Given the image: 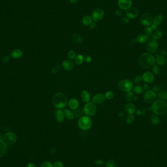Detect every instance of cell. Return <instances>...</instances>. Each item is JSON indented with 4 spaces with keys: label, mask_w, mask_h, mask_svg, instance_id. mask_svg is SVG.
Here are the masks:
<instances>
[{
    "label": "cell",
    "mask_w": 167,
    "mask_h": 167,
    "mask_svg": "<svg viewBox=\"0 0 167 167\" xmlns=\"http://www.w3.org/2000/svg\"><path fill=\"white\" fill-rule=\"evenodd\" d=\"M139 63L143 68L148 69L154 64L155 58L152 54L145 53L139 57Z\"/></svg>",
    "instance_id": "cell-1"
},
{
    "label": "cell",
    "mask_w": 167,
    "mask_h": 167,
    "mask_svg": "<svg viewBox=\"0 0 167 167\" xmlns=\"http://www.w3.org/2000/svg\"><path fill=\"white\" fill-rule=\"evenodd\" d=\"M68 103V98L65 94L59 92L55 94L52 98V104L58 109L64 108Z\"/></svg>",
    "instance_id": "cell-2"
},
{
    "label": "cell",
    "mask_w": 167,
    "mask_h": 167,
    "mask_svg": "<svg viewBox=\"0 0 167 167\" xmlns=\"http://www.w3.org/2000/svg\"><path fill=\"white\" fill-rule=\"evenodd\" d=\"M151 108L155 114L163 115L167 112V104L164 100H157L153 103Z\"/></svg>",
    "instance_id": "cell-3"
},
{
    "label": "cell",
    "mask_w": 167,
    "mask_h": 167,
    "mask_svg": "<svg viewBox=\"0 0 167 167\" xmlns=\"http://www.w3.org/2000/svg\"><path fill=\"white\" fill-rule=\"evenodd\" d=\"M92 124V121L90 116L87 115L82 116L78 121V125L80 129L82 130L86 131L90 129Z\"/></svg>",
    "instance_id": "cell-4"
},
{
    "label": "cell",
    "mask_w": 167,
    "mask_h": 167,
    "mask_svg": "<svg viewBox=\"0 0 167 167\" xmlns=\"http://www.w3.org/2000/svg\"><path fill=\"white\" fill-rule=\"evenodd\" d=\"M133 87L132 81L125 79L121 80L118 84V88L122 91L128 92L131 91Z\"/></svg>",
    "instance_id": "cell-5"
},
{
    "label": "cell",
    "mask_w": 167,
    "mask_h": 167,
    "mask_svg": "<svg viewBox=\"0 0 167 167\" xmlns=\"http://www.w3.org/2000/svg\"><path fill=\"white\" fill-rule=\"evenodd\" d=\"M96 111V107L92 102H88L86 104L84 107L83 112L86 115L88 116H92Z\"/></svg>",
    "instance_id": "cell-6"
},
{
    "label": "cell",
    "mask_w": 167,
    "mask_h": 167,
    "mask_svg": "<svg viewBox=\"0 0 167 167\" xmlns=\"http://www.w3.org/2000/svg\"><path fill=\"white\" fill-rule=\"evenodd\" d=\"M146 49L151 53H154L158 49V44L156 40L150 39L147 41L146 44Z\"/></svg>",
    "instance_id": "cell-7"
},
{
    "label": "cell",
    "mask_w": 167,
    "mask_h": 167,
    "mask_svg": "<svg viewBox=\"0 0 167 167\" xmlns=\"http://www.w3.org/2000/svg\"><path fill=\"white\" fill-rule=\"evenodd\" d=\"M144 99L146 103L149 104L153 103L157 99V95L155 92L152 90H149L145 93Z\"/></svg>",
    "instance_id": "cell-8"
},
{
    "label": "cell",
    "mask_w": 167,
    "mask_h": 167,
    "mask_svg": "<svg viewBox=\"0 0 167 167\" xmlns=\"http://www.w3.org/2000/svg\"><path fill=\"white\" fill-rule=\"evenodd\" d=\"M140 21L143 25L147 27L152 24L153 22V18L151 14L145 13L141 16Z\"/></svg>",
    "instance_id": "cell-9"
},
{
    "label": "cell",
    "mask_w": 167,
    "mask_h": 167,
    "mask_svg": "<svg viewBox=\"0 0 167 167\" xmlns=\"http://www.w3.org/2000/svg\"><path fill=\"white\" fill-rule=\"evenodd\" d=\"M104 16V11L101 8L94 9L91 13V18L95 22H99Z\"/></svg>",
    "instance_id": "cell-10"
},
{
    "label": "cell",
    "mask_w": 167,
    "mask_h": 167,
    "mask_svg": "<svg viewBox=\"0 0 167 167\" xmlns=\"http://www.w3.org/2000/svg\"><path fill=\"white\" fill-rule=\"evenodd\" d=\"M17 139V136L16 134L13 132H9L6 134L4 137V140L5 142L8 145H13L14 144Z\"/></svg>",
    "instance_id": "cell-11"
},
{
    "label": "cell",
    "mask_w": 167,
    "mask_h": 167,
    "mask_svg": "<svg viewBox=\"0 0 167 167\" xmlns=\"http://www.w3.org/2000/svg\"><path fill=\"white\" fill-rule=\"evenodd\" d=\"M118 5L121 9L127 10L132 6V0H118Z\"/></svg>",
    "instance_id": "cell-12"
},
{
    "label": "cell",
    "mask_w": 167,
    "mask_h": 167,
    "mask_svg": "<svg viewBox=\"0 0 167 167\" xmlns=\"http://www.w3.org/2000/svg\"><path fill=\"white\" fill-rule=\"evenodd\" d=\"M74 62L71 60H67L63 62L62 68L64 70L67 71H70L74 68Z\"/></svg>",
    "instance_id": "cell-13"
},
{
    "label": "cell",
    "mask_w": 167,
    "mask_h": 167,
    "mask_svg": "<svg viewBox=\"0 0 167 167\" xmlns=\"http://www.w3.org/2000/svg\"><path fill=\"white\" fill-rule=\"evenodd\" d=\"M143 80L147 83H152L154 81L153 74L150 71H146L143 74Z\"/></svg>",
    "instance_id": "cell-14"
},
{
    "label": "cell",
    "mask_w": 167,
    "mask_h": 167,
    "mask_svg": "<svg viewBox=\"0 0 167 167\" xmlns=\"http://www.w3.org/2000/svg\"><path fill=\"white\" fill-rule=\"evenodd\" d=\"M105 100V96L101 93L97 94L92 98V102L95 104H101L104 102Z\"/></svg>",
    "instance_id": "cell-15"
},
{
    "label": "cell",
    "mask_w": 167,
    "mask_h": 167,
    "mask_svg": "<svg viewBox=\"0 0 167 167\" xmlns=\"http://www.w3.org/2000/svg\"><path fill=\"white\" fill-rule=\"evenodd\" d=\"M126 14L128 18L133 19L136 18L138 15L139 11L136 8L131 7L127 10Z\"/></svg>",
    "instance_id": "cell-16"
},
{
    "label": "cell",
    "mask_w": 167,
    "mask_h": 167,
    "mask_svg": "<svg viewBox=\"0 0 167 167\" xmlns=\"http://www.w3.org/2000/svg\"><path fill=\"white\" fill-rule=\"evenodd\" d=\"M124 109L125 111L127 112L129 115L133 114L136 111V107L135 105L131 103L126 104L125 106Z\"/></svg>",
    "instance_id": "cell-17"
},
{
    "label": "cell",
    "mask_w": 167,
    "mask_h": 167,
    "mask_svg": "<svg viewBox=\"0 0 167 167\" xmlns=\"http://www.w3.org/2000/svg\"><path fill=\"white\" fill-rule=\"evenodd\" d=\"M68 106L72 110H75L78 109L79 106V101L76 98L70 99L68 102Z\"/></svg>",
    "instance_id": "cell-18"
},
{
    "label": "cell",
    "mask_w": 167,
    "mask_h": 167,
    "mask_svg": "<svg viewBox=\"0 0 167 167\" xmlns=\"http://www.w3.org/2000/svg\"><path fill=\"white\" fill-rule=\"evenodd\" d=\"M65 115L64 112L61 109H58L56 112V119L59 123L63 122L65 119Z\"/></svg>",
    "instance_id": "cell-19"
},
{
    "label": "cell",
    "mask_w": 167,
    "mask_h": 167,
    "mask_svg": "<svg viewBox=\"0 0 167 167\" xmlns=\"http://www.w3.org/2000/svg\"><path fill=\"white\" fill-rule=\"evenodd\" d=\"M81 97L82 101L86 103L89 102L90 100V94L89 92L86 90H84L81 92Z\"/></svg>",
    "instance_id": "cell-20"
},
{
    "label": "cell",
    "mask_w": 167,
    "mask_h": 167,
    "mask_svg": "<svg viewBox=\"0 0 167 167\" xmlns=\"http://www.w3.org/2000/svg\"><path fill=\"white\" fill-rule=\"evenodd\" d=\"M7 147L6 143L0 139V157H3L6 153Z\"/></svg>",
    "instance_id": "cell-21"
},
{
    "label": "cell",
    "mask_w": 167,
    "mask_h": 167,
    "mask_svg": "<svg viewBox=\"0 0 167 167\" xmlns=\"http://www.w3.org/2000/svg\"><path fill=\"white\" fill-rule=\"evenodd\" d=\"M148 40H149L148 36L144 35V34L140 35L138 36L136 38L137 42L140 44H143L146 43L148 41Z\"/></svg>",
    "instance_id": "cell-22"
},
{
    "label": "cell",
    "mask_w": 167,
    "mask_h": 167,
    "mask_svg": "<svg viewBox=\"0 0 167 167\" xmlns=\"http://www.w3.org/2000/svg\"><path fill=\"white\" fill-rule=\"evenodd\" d=\"M155 62L156 64L160 66L165 65L167 62V59L163 56H158L156 57V59H155Z\"/></svg>",
    "instance_id": "cell-23"
},
{
    "label": "cell",
    "mask_w": 167,
    "mask_h": 167,
    "mask_svg": "<svg viewBox=\"0 0 167 167\" xmlns=\"http://www.w3.org/2000/svg\"><path fill=\"white\" fill-rule=\"evenodd\" d=\"M84 61V57L82 54L77 55L75 58V63L76 65H81Z\"/></svg>",
    "instance_id": "cell-24"
},
{
    "label": "cell",
    "mask_w": 167,
    "mask_h": 167,
    "mask_svg": "<svg viewBox=\"0 0 167 167\" xmlns=\"http://www.w3.org/2000/svg\"><path fill=\"white\" fill-rule=\"evenodd\" d=\"M23 55L22 51L20 49H15L11 53V55L15 59H19L22 57Z\"/></svg>",
    "instance_id": "cell-25"
},
{
    "label": "cell",
    "mask_w": 167,
    "mask_h": 167,
    "mask_svg": "<svg viewBox=\"0 0 167 167\" xmlns=\"http://www.w3.org/2000/svg\"><path fill=\"white\" fill-rule=\"evenodd\" d=\"M64 113L65 116L70 120H73L74 118V115L73 112H72L70 110L68 109H65L64 110Z\"/></svg>",
    "instance_id": "cell-26"
},
{
    "label": "cell",
    "mask_w": 167,
    "mask_h": 167,
    "mask_svg": "<svg viewBox=\"0 0 167 167\" xmlns=\"http://www.w3.org/2000/svg\"><path fill=\"white\" fill-rule=\"evenodd\" d=\"M150 119L152 123L154 125H157L160 123L159 117L156 115V114H152L151 116Z\"/></svg>",
    "instance_id": "cell-27"
},
{
    "label": "cell",
    "mask_w": 167,
    "mask_h": 167,
    "mask_svg": "<svg viewBox=\"0 0 167 167\" xmlns=\"http://www.w3.org/2000/svg\"><path fill=\"white\" fill-rule=\"evenodd\" d=\"M72 37L73 38V40L75 42L79 44H81L83 43V39L80 35L75 33L72 35Z\"/></svg>",
    "instance_id": "cell-28"
},
{
    "label": "cell",
    "mask_w": 167,
    "mask_h": 167,
    "mask_svg": "<svg viewBox=\"0 0 167 167\" xmlns=\"http://www.w3.org/2000/svg\"><path fill=\"white\" fill-rule=\"evenodd\" d=\"M92 22V19L88 16H86L83 18L82 20V23L83 24L85 25V26H88L90 25V23H91Z\"/></svg>",
    "instance_id": "cell-29"
},
{
    "label": "cell",
    "mask_w": 167,
    "mask_h": 167,
    "mask_svg": "<svg viewBox=\"0 0 167 167\" xmlns=\"http://www.w3.org/2000/svg\"><path fill=\"white\" fill-rule=\"evenodd\" d=\"M162 20H163V16L162 15H159L155 17L153 21V24L158 26V25H159L162 22Z\"/></svg>",
    "instance_id": "cell-30"
},
{
    "label": "cell",
    "mask_w": 167,
    "mask_h": 167,
    "mask_svg": "<svg viewBox=\"0 0 167 167\" xmlns=\"http://www.w3.org/2000/svg\"><path fill=\"white\" fill-rule=\"evenodd\" d=\"M133 96H134L133 92L132 91H130L127 92L126 94L125 95V99H126V100L127 101L130 102L132 101Z\"/></svg>",
    "instance_id": "cell-31"
},
{
    "label": "cell",
    "mask_w": 167,
    "mask_h": 167,
    "mask_svg": "<svg viewBox=\"0 0 167 167\" xmlns=\"http://www.w3.org/2000/svg\"><path fill=\"white\" fill-rule=\"evenodd\" d=\"M133 91L136 94H141L144 91V88L140 85H137L133 88Z\"/></svg>",
    "instance_id": "cell-32"
},
{
    "label": "cell",
    "mask_w": 167,
    "mask_h": 167,
    "mask_svg": "<svg viewBox=\"0 0 167 167\" xmlns=\"http://www.w3.org/2000/svg\"><path fill=\"white\" fill-rule=\"evenodd\" d=\"M163 35L162 32L160 31H156L153 34V38L154 40H157L160 39Z\"/></svg>",
    "instance_id": "cell-33"
},
{
    "label": "cell",
    "mask_w": 167,
    "mask_h": 167,
    "mask_svg": "<svg viewBox=\"0 0 167 167\" xmlns=\"http://www.w3.org/2000/svg\"><path fill=\"white\" fill-rule=\"evenodd\" d=\"M157 96L158 98L162 100H165L167 99V92H165L164 91H160L158 93Z\"/></svg>",
    "instance_id": "cell-34"
},
{
    "label": "cell",
    "mask_w": 167,
    "mask_h": 167,
    "mask_svg": "<svg viewBox=\"0 0 167 167\" xmlns=\"http://www.w3.org/2000/svg\"><path fill=\"white\" fill-rule=\"evenodd\" d=\"M105 97L108 100H111L112 99L114 98V93L111 91H108L105 93Z\"/></svg>",
    "instance_id": "cell-35"
},
{
    "label": "cell",
    "mask_w": 167,
    "mask_h": 167,
    "mask_svg": "<svg viewBox=\"0 0 167 167\" xmlns=\"http://www.w3.org/2000/svg\"><path fill=\"white\" fill-rule=\"evenodd\" d=\"M73 114H74V117H80V118L81 117L83 116V111H81V109H78V108L74 110Z\"/></svg>",
    "instance_id": "cell-36"
},
{
    "label": "cell",
    "mask_w": 167,
    "mask_h": 167,
    "mask_svg": "<svg viewBox=\"0 0 167 167\" xmlns=\"http://www.w3.org/2000/svg\"><path fill=\"white\" fill-rule=\"evenodd\" d=\"M76 56V53H75V51L73 50H70L68 53V57H69L70 60H72L74 59L75 58Z\"/></svg>",
    "instance_id": "cell-37"
},
{
    "label": "cell",
    "mask_w": 167,
    "mask_h": 167,
    "mask_svg": "<svg viewBox=\"0 0 167 167\" xmlns=\"http://www.w3.org/2000/svg\"><path fill=\"white\" fill-rule=\"evenodd\" d=\"M134 121V116L132 114H129L126 118V122L128 124H132Z\"/></svg>",
    "instance_id": "cell-38"
},
{
    "label": "cell",
    "mask_w": 167,
    "mask_h": 167,
    "mask_svg": "<svg viewBox=\"0 0 167 167\" xmlns=\"http://www.w3.org/2000/svg\"><path fill=\"white\" fill-rule=\"evenodd\" d=\"M41 167H53V164L51 162L46 161L41 164Z\"/></svg>",
    "instance_id": "cell-39"
},
{
    "label": "cell",
    "mask_w": 167,
    "mask_h": 167,
    "mask_svg": "<svg viewBox=\"0 0 167 167\" xmlns=\"http://www.w3.org/2000/svg\"><path fill=\"white\" fill-rule=\"evenodd\" d=\"M61 69V67L59 65H57L56 66H55L51 70V73L52 74H56L57 73H58L59 70H60Z\"/></svg>",
    "instance_id": "cell-40"
},
{
    "label": "cell",
    "mask_w": 167,
    "mask_h": 167,
    "mask_svg": "<svg viewBox=\"0 0 167 167\" xmlns=\"http://www.w3.org/2000/svg\"><path fill=\"white\" fill-rule=\"evenodd\" d=\"M115 162L112 159L108 161L106 164V167H115Z\"/></svg>",
    "instance_id": "cell-41"
},
{
    "label": "cell",
    "mask_w": 167,
    "mask_h": 167,
    "mask_svg": "<svg viewBox=\"0 0 167 167\" xmlns=\"http://www.w3.org/2000/svg\"><path fill=\"white\" fill-rule=\"evenodd\" d=\"M143 78L142 76L141 75H138L134 78V79L133 80V82L134 84H139L142 82L143 81Z\"/></svg>",
    "instance_id": "cell-42"
},
{
    "label": "cell",
    "mask_w": 167,
    "mask_h": 167,
    "mask_svg": "<svg viewBox=\"0 0 167 167\" xmlns=\"http://www.w3.org/2000/svg\"><path fill=\"white\" fill-rule=\"evenodd\" d=\"M153 31V29L151 28V27L147 26L145 28V32L147 35H151Z\"/></svg>",
    "instance_id": "cell-43"
},
{
    "label": "cell",
    "mask_w": 167,
    "mask_h": 167,
    "mask_svg": "<svg viewBox=\"0 0 167 167\" xmlns=\"http://www.w3.org/2000/svg\"><path fill=\"white\" fill-rule=\"evenodd\" d=\"M146 113V110L144 109H140L137 111L136 114L139 116H144Z\"/></svg>",
    "instance_id": "cell-44"
},
{
    "label": "cell",
    "mask_w": 167,
    "mask_h": 167,
    "mask_svg": "<svg viewBox=\"0 0 167 167\" xmlns=\"http://www.w3.org/2000/svg\"><path fill=\"white\" fill-rule=\"evenodd\" d=\"M152 70H153V73L154 74H155V75H159L160 74V73L159 68L157 65H154L153 67Z\"/></svg>",
    "instance_id": "cell-45"
},
{
    "label": "cell",
    "mask_w": 167,
    "mask_h": 167,
    "mask_svg": "<svg viewBox=\"0 0 167 167\" xmlns=\"http://www.w3.org/2000/svg\"><path fill=\"white\" fill-rule=\"evenodd\" d=\"M53 167H64V164L60 161H56L53 164Z\"/></svg>",
    "instance_id": "cell-46"
},
{
    "label": "cell",
    "mask_w": 167,
    "mask_h": 167,
    "mask_svg": "<svg viewBox=\"0 0 167 167\" xmlns=\"http://www.w3.org/2000/svg\"><path fill=\"white\" fill-rule=\"evenodd\" d=\"M167 54V52L165 50H161L160 51H159L158 52H157L155 56L156 57H158V56H163V57H165Z\"/></svg>",
    "instance_id": "cell-47"
},
{
    "label": "cell",
    "mask_w": 167,
    "mask_h": 167,
    "mask_svg": "<svg viewBox=\"0 0 167 167\" xmlns=\"http://www.w3.org/2000/svg\"><path fill=\"white\" fill-rule=\"evenodd\" d=\"M161 87L158 85H156L152 88V90L154 92H158L161 90Z\"/></svg>",
    "instance_id": "cell-48"
},
{
    "label": "cell",
    "mask_w": 167,
    "mask_h": 167,
    "mask_svg": "<svg viewBox=\"0 0 167 167\" xmlns=\"http://www.w3.org/2000/svg\"><path fill=\"white\" fill-rule=\"evenodd\" d=\"M84 61L87 63H90L92 61V58L90 55H87L84 57Z\"/></svg>",
    "instance_id": "cell-49"
},
{
    "label": "cell",
    "mask_w": 167,
    "mask_h": 167,
    "mask_svg": "<svg viewBox=\"0 0 167 167\" xmlns=\"http://www.w3.org/2000/svg\"><path fill=\"white\" fill-rule=\"evenodd\" d=\"M129 18H127V17H123L121 19V21L123 24H127L129 22Z\"/></svg>",
    "instance_id": "cell-50"
},
{
    "label": "cell",
    "mask_w": 167,
    "mask_h": 167,
    "mask_svg": "<svg viewBox=\"0 0 167 167\" xmlns=\"http://www.w3.org/2000/svg\"><path fill=\"white\" fill-rule=\"evenodd\" d=\"M104 163H105V162H104L103 160H101V159H98V160H97L96 161H95V164L97 165H104Z\"/></svg>",
    "instance_id": "cell-51"
},
{
    "label": "cell",
    "mask_w": 167,
    "mask_h": 167,
    "mask_svg": "<svg viewBox=\"0 0 167 167\" xmlns=\"http://www.w3.org/2000/svg\"><path fill=\"white\" fill-rule=\"evenodd\" d=\"M96 23L95 22H92L89 25V28L90 29H93L96 27Z\"/></svg>",
    "instance_id": "cell-52"
},
{
    "label": "cell",
    "mask_w": 167,
    "mask_h": 167,
    "mask_svg": "<svg viewBox=\"0 0 167 167\" xmlns=\"http://www.w3.org/2000/svg\"><path fill=\"white\" fill-rule=\"evenodd\" d=\"M9 56H5L3 59V62L5 63H7L9 61Z\"/></svg>",
    "instance_id": "cell-53"
},
{
    "label": "cell",
    "mask_w": 167,
    "mask_h": 167,
    "mask_svg": "<svg viewBox=\"0 0 167 167\" xmlns=\"http://www.w3.org/2000/svg\"><path fill=\"white\" fill-rule=\"evenodd\" d=\"M143 88H144V89L145 90H146V91L149 90L150 89L149 86L148 84H145L144 85V87Z\"/></svg>",
    "instance_id": "cell-54"
},
{
    "label": "cell",
    "mask_w": 167,
    "mask_h": 167,
    "mask_svg": "<svg viewBox=\"0 0 167 167\" xmlns=\"http://www.w3.org/2000/svg\"><path fill=\"white\" fill-rule=\"evenodd\" d=\"M151 28H152V29L153 30H156V29H157L158 28V26L156 25L155 24H153L151 25Z\"/></svg>",
    "instance_id": "cell-55"
},
{
    "label": "cell",
    "mask_w": 167,
    "mask_h": 167,
    "mask_svg": "<svg viewBox=\"0 0 167 167\" xmlns=\"http://www.w3.org/2000/svg\"><path fill=\"white\" fill-rule=\"evenodd\" d=\"M115 14L118 16H121L122 14V11L120 10H116V11L115 12Z\"/></svg>",
    "instance_id": "cell-56"
},
{
    "label": "cell",
    "mask_w": 167,
    "mask_h": 167,
    "mask_svg": "<svg viewBox=\"0 0 167 167\" xmlns=\"http://www.w3.org/2000/svg\"><path fill=\"white\" fill-rule=\"evenodd\" d=\"M78 0H70V2L72 4H76L78 2Z\"/></svg>",
    "instance_id": "cell-57"
},
{
    "label": "cell",
    "mask_w": 167,
    "mask_h": 167,
    "mask_svg": "<svg viewBox=\"0 0 167 167\" xmlns=\"http://www.w3.org/2000/svg\"><path fill=\"white\" fill-rule=\"evenodd\" d=\"M28 167H35V165L32 163H30L28 165Z\"/></svg>",
    "instance_id": "cell-58"
},
{
    "label": "cell",
    "mask_w": 167,
    "mask_h": 167,
    "mask_svg": "<svg viewBox=\"0 0 167 167\" xmlns=\"http://www.w3.org/2000/svg\"><path fill=\"white\" fill-rule=\"evenodd\" d=\"M124 111H121L119 113V114H118V116H119V117H122V116L124 115Z\"/></svg>",
    "instance_id": "cell-59"
},
{
    "label": "cell",
    "mask_w": 167,
    "mask_h": 167,
    "mask_svg": "<svg viewBox=\"0 0 167 167\" xmlns=\"http://www.w3.org/2000/svg\"><path fill=\"white\" fill-rule=\"evenodd\" d=\"M138 99V97L137 95H134L133 97V100L132 101H136Z\"/></svg>",
    "instance_id": "cell-60"
}]
</instances>
